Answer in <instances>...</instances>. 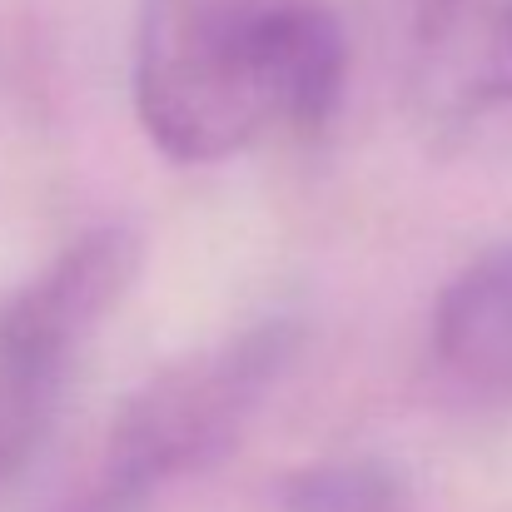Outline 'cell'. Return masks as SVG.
Wrapping results in <instances>:
<instances>
[{"mask_svg": "<svg viewBox=\"0 0 512 512\" xmlns=\"http://www.w3.org/2000/svg\"><path fill=\"white\" fill-rule=\"evenodd\" d=\"M284 512H403V483L383 463H319L279 488Z\"/></svg>", "mask_w": 512, "mask_h": 512, "instance_id": "cell-6", "label": "cell"}, {"mask_svg": "<svg viewBox=\"0 0 512 512\" xmlns=\"http://www.w3.org/2000/svg\"><path fill=\"white\" fill-rule=\"evenodd\" d=\"M140 254L130 224L90 229L0 304V388L10 398L55 418L80 353L135 289Z\"/></svg>", "mask_w": 512, "mask_h": 512, "instance_id": "cell-3", "label": "cell"}, {"mask_svg": "<svg viewBox=\"0 0 512 512\" xmlns=\"http://www.w3.org/2000/svg\"><path fill=\"white\" fill-rule=\"evenodd\" d=\"M60 512H120V508H115L110 498H100L95 488H85V493H80L75 503H65V508H60Z\"/></svg>", "mask_w": 512, "mask_h": 512, "instance_id": "cell-8", "label": "cell"}, {"mask_svg": "<svg viewBox=\"0 0 512 512\" xmlns=\"http://www.w3.org/2000/svg\"><path fill=\"white\" fill-rule=\"evenodd\" d=\"M294 353L299 324L264 319L160 368L140 393L120 403L90 488L120 512H140L160 488L209 468L234 448Z\"/></svg>", "mask_w": 512, "mask_h": 512, "instance_id": "cell-2", "label": "cell"}, {"mask_svg": "<svg viewBox=\"0 0 512 512\" xmlns=\"http://www.w3.org/2000/svg\"><path fill=\"white\" fill-rule=\"evenodd\" d=\"M348 85V35L324 0H140L135 115L179 165L319 135Z\"/></svg>", "mask_w": 512, "mask_h": 512, "instance_id": "cell-1", "label": "cell"}, {"mask_svg": "<svg viewBox=\"0 0 512 512\" xmlns=\"http://www.w3.org/2000/svg\"><path fill=\"white\" fill-rule=\"evenodd\" d=\"M428 339L458 383L512 393V244L478 254L443 284Z\"/></svg>", "mask_w": 512, "mask_h": 512, "instance_id": "cell-5", "label": "cell"}, {"mask_svg": "<svg viewBox=\"0 0 512 512\" xmlns=\"http://www.w3.org/2000/svg\"><path fill=\"white\" fill-rule=\"evenodd\" d=\"M30 453H35V448H30V443H25V438L10 428V423H0V483H5L10 473H20Z\"/></svg>", "mask_w": 512, "mask_h": 512, "instance_id": "cell-7", "label": "cell"}, {"mask_svg": "<svg viewBox=\"0 0 512 512\" xmlns=\"http://www.w3.org/2000/svg\"><path fill=\"white\" fill-rule=\"evenodd\" d=\"M408 80L438 120L512 105V0H428L413 25Z\"/></svg>", "mask_w": 512, "mask_h": 512, "instance_id": "cell-4", "label": "cell"}]
</instances>
